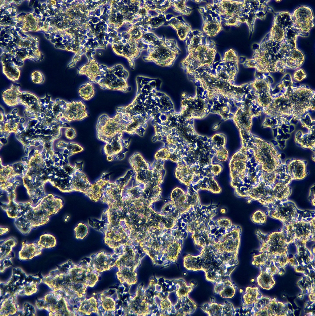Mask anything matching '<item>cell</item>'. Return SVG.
I'll return each mask as SVG.
<instances>
[{"mask_svg": "<svg viewBox=\"0 0 315 316\" xmlns=\"http://www.w3.org/2000/svg\"><path fill=\"white\" fill-rule=\"evenodd\" d=\"M197 256L190 254L183 258V266L187 270L194 271L202 270L206 279L215 285L230 280V275L237 265L235 260L227 255L218 252L210 247L203 248Z\"/></svg>", "mask_w": 315, "mask_h": 316, "instance_id": "obj_1", "label": "cell"}, {"mask_svg": "<svg viewBox=\"0 0 315 316\" xmlns=\"http://www.w3.org/2000/svg\"><path fill=\"white\" fill-rule=\"evenodd\" d=\"M63 206V201L61 198L49 194L35 206L15 218L14 224L23 235H27L32 229L47 223L50 217L57 214Z\"/></svg>", "mask_w": 315, "mask_h": 316, "instance_id": "obj_2", "label": "cell"}, {"mask_svg": "<svg viewBox=\"0 0 315 316\" xmlns=\"http://www.w3.org/2000/svg\"><path fill=\"white\" fill-rule=\"evenodd\" d=\"M188 36L187 55L182 63L189 65H210L217 54L215 42L198 30L192 31Z\"/></svg>", "mask_w": 315, "mask_h": 316, "instance_id": "obj_3", "label": "cell"}, {"mask_svg": "<svg viewBox=\"0 0 315 316\" xmlns=\"http://www.w3.org/2000/svg\"><path fill=\"white\" fill-rule=\"evenodd\" d=\"M143 44L148 45V55L144 58L148 61L168 66L171 64L180 53L177 42L174 39L163 40L154 35H146Z\"/></svg>", "mask_w": 315, "mask_h": 316, "instance_id": "obj_4", "label": "cell"}, {"mask_svg": "<svg viewBox=\"0 0 315 316\" xmlns=\"http://www.w3.org/2000/svg\"><path fill=\"white\" fill-rule=\"evenodd\" d=\"M43 277L38 275H27L21 269L14 268L11 278L0 283V299L13 293L29 296L36 293Z\"/></svg>", "mask_w": 315, "mask_h": 316, "instance_id": "obj_5", "label": "cell"}, {"mask_svg": "<svg viewBox=\"0 0 315 316\" xmlns=\"http://www.w3.org/2000/svg\"><path fill=\"white\" fill-rule=\"evenodd\" d=\"M303 104L301 94L297 88L287 90L278 97L272 98L271 103L263 110L272 117L286 115L299 118L302 114Z\"/></svg>", "mask_w": 315, "mask_h": 316, "instance_id": "obj_6", "label": "cell"}, {"mask_svg": "<svg viewBox=\"0 0 315 316\" xmlns=\"http://www.w3.org/2000/svg\"><path fill=\"white\" fill-rule=\"evenodd\" d=\"M129 119L128 115L121 113H117L112 117L102 114L98 118L96 126L97 139L108 143L116 137L121 138L129 124Z\"/></svg>", "mask_w": 315, "mask_h": 316, "instance_id": "obj_7", "label": "cell"}, {"mask_svg": "<svg viewBox=\"0 0 315 316\" xmlns=\"http://www.w3.org/2000/svg\"><path fill=\"white\" fill-rule=\"evenodd\" d=\"M246 1H214L211 4L212 10L220 17L226 26H239L246 22L244 18Z\"/></svg>", "mask_w": 315, "mask_h": 316, "instance_id": "obj_8", "label": "cell"}, {"mask_svg": "<svg viewBox=\"0 0 315 316\" xmlns=\"http://www.w3.org/2000/svg\"><path fill=\"white\" fill-rule=\"evenodd\" d=\"M254 155L256 160L261 165V169L272 176L276 177L280 168L278 154L269 143L259 138H256Z\"/></svg>", "mask_w": 315, "mask_h": 316, "instance_id": "obj_9", "label": "cell"}, {"mask_svg": "<svg viewBox=\"0 0 315 316\" xmlns=\"http://www.w3.org/2000/svg\"><path fill=\"white\" fill-rule=\"evenodd\" d=\"M66 299L61 293L52 290L43 298L37 299L35 305L39 310L47 311L49 316L74 315L68 308Z\"/></svg>", "mask_w": 315, "mask_h": 316, "instance_id": "obj_10", "label": "cell"}, {"mask_svg": "<svg viewBox=\"0 0 315 316\" xmlns=\"http://www.w3.org/2000/svg\"><path fill=\"white\" fill-rule=\"evenodd\" d=\"M103 74L98 84L103 89L125 92L128 90L127 72L118 67L106 69L102 68Z\"/></svg>", "mask_w": 315, "mask_h": 316, "instance_id": "obj_11", "label": "cell"}, {"mask_svg": "<svg viewBox=\"0 0 315 316\" xmlns=\"http://www.w3.org/2000/svg\"><path fill=\"white\" fill-rule=\"evenodd\" d=\"M20 85L13 83L11 86L3 91L2 98L4 103L9 107L21 104L25 107L31 104L37 97L30 92L20 91Z\"/></svg>", "mask_w": 315, "mask_h": 316, "instance_id": "obj_12", "label": "cell"}, {"mask_svg": "<svg viewBox=\"0 0 315 316\" xmlns=\"http://www.w3.org/2000/svg\"><path fill=\"white\" fill-rule=\"evenodd\" d=\"M202 16V29L204 33L209 37L216 36L223 29L220 18L212 10L211 4L199 8Z\"/></svg>", "mask_w": 315, "mask_h": 316, "instance_id": "obj_13", "label": "cell"}, {"mask_svg": "<svg viewBox=\"0 0 315 316\" xmlns=\"http://www.w3.org/2000/svg\"><path fill=\"white\" fill-rule=\"evenodd\" d=\"M7 196L8 202H2L1 206L9 218L15 219L20 217L33 206L30 202H17L15 200V194L14 192H8Z\"/></svg>", "mask_w": 315, "mask_h": 316, "instance_id": "obj_14", "label": "cell"}, {"mask_svg": "<svg viewBox=\"0 0 315 316\" xmlns=\"http://www.w3.org/2000/svg\"><path fill=\"white\" fill-rule=\"evenodd\" d=\"M86 106L81 101L65 102L62 118L68 122L83 120L88 116Z\"/></svg>", "mask_w": 315, "mask_h": 316, "instance_id": "obj_15", "label": "cell"}, {"mask_svg": "<svg viewBox=\"0 0 315 316\" xmlns=\"http://www.w3.org/2000/svg\"><path fill=\"white\" fill-rule=\"evenodd\" d=\"M16 239L13 237L0 241V272H3L5 269L13 265L11 260L14 257L13 248L17 244Z\"/></svg>", "mask_w": 315, "mask_h": 316, "instance_id": "obj_16", "label": "cell"}, {"mask_svg": "<svg viewBox=\"0 0 315 316\" xmlns=\"http://www.w3.org/2000/svg\"><path fill=\"white\" fill-rule=\"evenodd\" d=\"M201 308L209 316H235L236 314L232 305L227 301L223 305L215 303H205Z\"/></svg>", "mask_w": 315, "mask_h": 316, "instance_id": "obj_17", "label": "cell"}, {"mask_svg": "<svg viewBox=\"0 0 315 316\" xmlns=\"http://www.w3.org/2000/svg\"><path fill=\"white\" fill-rule=\"evenodd\" d=\"M18 295L13 293L0 299V316H20L21 310L17 303Z\"/></svg>", "mask_w": 315, "mask_h": 316, "instance_id": "obj_18", "label": "cell"}, {"mask_svg": "<svg viewBox=\"0 0 315 316\" xmlns=\"http://www.w3.org/2000/svg\"><path fill=\"white\" fill-rule=\"evenodd\" d=\"M114 260L110 255L102 251L92 258L90 264L94 270L103 272L109 270L115 265Z\"/></svg>", "mask_w": 315, "mask_h": 316, "instance_id": "obj_19", "label": "cell"}, {"mask_svg": "<svg viewBox=\"0 0 315 316\" xmlns=\"http://www.w3.org/2000/svg\"><path fill=\"white\" fill-rule=\"evenodd\" d=\"M123 140L119 137L114 138L110 143H106L104 148L105 154L112 157L113 160L122 159L124 149Z\"/></svg>", "mask_w": 315, "mask_h": 316, "instance_id": "obj_20", "label": "cell"}, {"mask_svg": "<svg viewBox=\"0 0 315 316\" xmlns=\"http://www.w3.org/2000/svg\"><path fill=\"white\" fill-rule=\"evenodd\" d=\"M286 166L288 173L291 180H301L305 177L306 173L305 161L295 159L289 162Z\"/></svg>", "mask_w": 315, "mask_h": 316, "instance_id": "obj_21", "label": "cell"}, {"mask_svg": "<svg viewBox=\"0 0 315 316\" xmlns=\"http://www.w3.org/2000/svg\"><path fill=\"white\" fill-rule=\"evenodd\" d=\"M137 292L136 296L129 304L128 309L138 315H146L149 313V304L145 296Z\"/></svg>", "mask_w": 315, "mask_h": 316, "instance_id": "obj_22", "label": "cell"}, {"mask_svg": "<svg viewBox=\"0 0 315 316\" xmlns=\"http://www.w3.org/2000/svg\"><path fill=\"white\" fill-rule=\"evenodd\" d=\"M42 249L38 245L37 242L28 244L24 241L18 253L19 259L26 260L31 259L40 255Z\"/></svg>", "mask_w": 315, "mask_h": 316, "instance_id": "obj_23", "label": "cell"}, {"mask_svg": "<svg viewBox=\"0 0 315 316\" xmlns=\"http://www.w3.org/2000/svg\"><path fill=\"white\" fill-rule=\"evenodd\" d=\"M78 73L86 75L89 80L95 83H98L103 74L102 68L100 69L96 64H91L83 66L79 70Z\"/></svg>", "mask_w": 315, "mask_h": 316, "instance_id": "obj_24", "label": "cell"}, {"mask_svg": "<svg viewBox=\"0 0 315 316\" xmlns=\"http://www.w3.org/2000/svg\"><path fill=\"white\" fill-rule=\"evenodd\" d=\"M138 265L135 255L129 252H124L115 261V265L118 269L127 268L135 270Z\"/></svg>", "mask_w": 315, "mask_h": 316, "instance_id": "obj_25", "label": "cell"}, {"mask_svg": "<svg viewBox=\"0 0 315 316\" xmlns=\"http://www.w3.org/2000/svg\"><path fill=\"white\" fill-rule=\"evenodd\" d=\"M214 292L223 298H231L235 295V290L231 280H227L215 285Z\"/></svg>", "mask_w": 315, "mask_h": 316, "instance_id": "obj_26", "label": "cell"}, {"mask_svg": "<svg viewBox=\"0 0 315 316\" xmlns=\"http://www.w3.org/2000/svg\"><path fill=\"white\" fill-rule=\"evenodd\" d=\"M169 24L176 30L179 39L182 41L185 40L192 32L191 27L190 24L176 18L173 20Z\"/></svg>", "mask_w": 315, "mask_h": 316, "instance_id": "obj_27", "label": "cell"}, {"mask_svg": "<svg viewBox=\"0 0 315 316\" xmlns=\"http://www.w3.org/2000/svg\"><path fill=\"white\" fill-rule=\"evenodd\" d=\"M118 270L117 275L118 279L121 283H126L129 285L136 283L137 273L134 270L127 268H119Z\"/></svg>", "mask_w": 315, "mask_h": 316, "instance_id": "obj_28", "label": "cell"}, {"mask_svg": "<svg viewBox=\"0 0 315 316\" xmlns=\"http://www.w3.org/2000/svg\"><path fill=\"white\" fill-rule=\"evenodd\" d=\"M97 302L94 297L83 301L79 308L78 311L80 314L89 315L92 313L97 311Z\"/></svg>", "mask_w": 315, "mask_h": 316, "instance_id": "obj_29", "label": "cell"}, {"mask_svg": "<svg viewBox=\"0 0 315 316\" xmlns=\"http://www.w3.org/2000/svg\"><path fill=\"white\" fill-rule=\"evenodd\" d=\"M39 246L42 249L55 247L56 244L55 238L52 235L45 234L41 235L37 242Z\"/></svg>", "mask_w": 315, "mask_h": 316, "instance_id": "obj_30", "label": "cell"}, {"mask_svg": "<svg viewBox=\"0 0 315 316\" xmlns=\"http://www.w3.org/2000/svg\"><path fill=\"white\" fill-rule=\"evenodd\" d=\"M80 97L86 101L89 100L94 96L95 90L93 85L89 82L82 85L78 90Z\"/></svg>", "mask_w": 315, "mask_h": 316, "instance_id": "obj_31", "label": "cell"}, {"mask_svg": "<svg viewBox=\"0 0 315 316\" xmlns=\"http://www.w3.org/2000/svg\"><path fill=\"white\" fill-rule=\"evenodd\" d=\"M258 290L257 288H252L248 287L246 288V293L243 297L245 303L246 304H252L258 302L257 297L259 293Z\"/></svg>", "mask_w": 315, "mask_h": 316, "instance_id": "obj_32", "label": "cell"}, {"mask_svg": "<svg viewBox=\"0 0 315 316\" xmlns=\"http://www.w3.org/2000/svg\"><path fill=\"white\" fill-rule=\"evenodd\" d=\"M186 0L174 1L172 3L170 2V6L173 7L174 10L182 15H189L192 9L187 7L186 3Z\"/></svg>", "mask_w": 315, "mask_h": 316, "instance_id": "obj_33", "label": "cell"}, {"mask_svg": "<svg viewBox=\"0 0 315 316\" xmlns=\"http://www.w3.org/2000/svg\"><path fill=\"white\" fill-rule=\"evenodd\" d=\"M178 288L176 291V294L179 298L187 297L189 293L191 292L193 287L187 285L185 282L180 281L178 282Z\"/></svg>", "mask_w": 315, "mask_h": 316, "instance_id": "obj_34", "label": "cell"}, {"mask_svg": "<svg viewBox=\"0 0 315 316\" xmlns=\"http://www.w3.org/2000/svg\"><path fill=\"white\" fill-rule=\"evenodd\" d=\"M100 299L102 301V306L104 310L106 311L115 310L116 302L112 298L102 294Z\"/></svg>", "mask_w": 315, "mask_h": 316, "instance_id": "obj_35", "label": "cell"}, {"mask_svg": "<svg viewBox=\"0 0 315 316\" xmlns=\"http://www.w3.org/2000/svg\"><path fill=\"white\" fill-rule=\"evenodd\" d=\"M74 230L75 237L78 239H83L89 232L88 226L82 223H79L74 228Z\"/></svg>", "mask_w": 315, "mask_h": 316, "instance_id": "obj_36", "label": "cell"}, {"mask_svg": "<svg viewBox=\"0 0 315 316\" xmlns=\"http://www.w3.org/2000/svg\"><path fill=\"white\" fill-rule=\"evenodd\" d=\"M23 308L21 310V316H36V312L35 308L31 304L25 302L23 304Z\"/></svg>", "mask_w": 315, "mask_h": 316, "instance_id": "obj_37", "label": "cell"}, {"mask_svg": "<svg viewBox=\"0 0 315 316\" xmlns=\"http://www.w3.org/2000/svg\"><path fill=\"white\" fill-rule=\"evenodd\" d=\"M31 78L32 82L36 84H42L44 81L43 75L39 71L33 72L31 75Z\"/></svg>", "mask_w": 315, "mask_h": 316, "instance_id": "obj_38", "label": "cell"}, {"mask_svg": "<svg viewBox=\"0 0 315 316\" xmlns=\"http://www.w3.org/2000/svg\"><path fill=\"white\" fill-rule=\"evenodd\" d=\"M252 219L256 223H263L266 221V216L261 211L258 210L254 213Z\"/></svg>", "mask_w": 315, "mask_h": 316, "instance_id": "obj_39", "label": "cell"}, {"mask_svg": "<svg viewBox=\"0 0 315 316\" xmlns=\"http://www.w3.org/2000/svg\"><path fill=\"white\" fill-rule=\"evenodd\" d=\"M307 77V75L302 69H300L297 70L294 73L293 75V79L296 81H300L305 79Z\"/></svg>", "mask_w": 315, "mask_h": 316, "instance_id": "obj_40", "label": "cell"}, {"mask_svg": "<svg viewBox=\"0 0 315 316\" xmlns=\"http://www.w3.org/2000/svg\"><path fill=\"white\" fill-rule=\"evenodd\" d=\"M65 134L66 136L70 139H74L76 136V131L72 128H70L68 129L66 131Z\"/></svg>", "mask_w": 315, "mask_h": 316, "instance_id": "obj_41", "label": "cell"}, {"mask_svg": "<svg viewBox=\"0 0 315 316\" xmlns=\"http://www.w3.org/2000/svg\"><path fill=\"white\" fill-rule=\"evenodd\" d=\"M171 303L170 301L168 298L164 299L161 302L162 309H169L171 306Z\"/></svg>", "mask_w": 315, "mask_h": 316, "instance_id": "obj_42", "label": "cell"}, {"mask_svg": "<svg viewBox=\"0 0 315 316\" xmlns=\"http://www.w3.org/2000/svg\"><path fill=\"white\" fill-rule=\"evenodd\" d=\"M9 231L8 228L0 227V235L7 233Z\"/></svg>", "mask_w": 315, "mask_h": 316, "instance_id": "obj_43", "label": "cell"}]
</instances>
